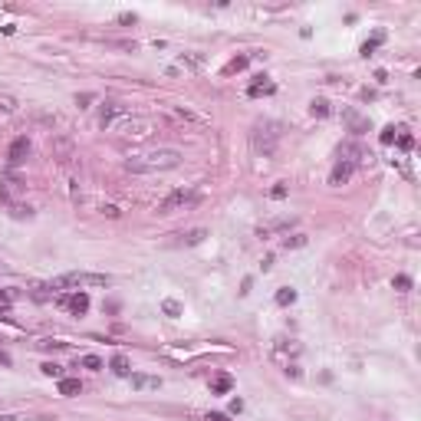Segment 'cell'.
<instances>
[{
    "label": "cell",
    "mask_w": 421,
    "mask_h": 421,
    "mask_svg": "<svg viewBox=\"0 0 421 421\" xmlns=\"http://www.w3.org/2000/svg\"><path fill=\"white\" fill-rule=\"evenodd\" d=\"M254 148L260 152L263 158H270L277 152V132H273V125H257L254 132Z\"/></svg>",
    "instance_id": "5"
},
{
    "label": "cell",
    "mask_w": 421,
    "mask_h": 421,
    "mask_svg": "<svg viewBox=\"0 0 421 421\" xmlns=\"http://www.w3.org/2000/svg\"><path fill=\"white\" fill-rule=\"evenodd\" d=\"M231 411H234V415H240V411H244V401L234 398V401H231Z\"/></svg>",
    "instance_id": "39"
},
{
    "label": "cell",
    "mask_w": 421,
    "mask_h": 421,
    "mask_svg": "<svg viewBox=\"0 0 421 421\" xmlns=\"http://www.w3.org/2000/svg\"><path fill=\"white\" fill-rule=\"evenodd\" d=\"M53 158H59V161H73V142H69L66 135H56L53 138Z\"/></svg>",
    "instance_id": "9"
},
{
    "label": "cell",
    "mask_w": 421,
    "mask_h": 421,
    "mask_svg": "<svg viewBox=\"0 0 421 421\" xmlns=\"http://www.w3.org/2000/svg\"><path fill=\"white\" fill-rule=\"evenodd\" d=\"M132 388H138V392H155V388H161V378H158V375H142V372H135V375H132Z\"/></svg>",
    "instance_id": "10"
},
{
    "label": "cell",
    "mask_w": 421,
    "mask_h": 421,
    "mask_svg": "<svg viewBox=\"0 0 421 421\" xmlns=\"http://www.w3.org/2000/svg\"><path fill=\"white\" fill-rule=\"evenodd\" d=\"M247 92H250V96H263V92H273V86H270V82H254Z\"/></svg>",
    "instance_id": "26"
},
{
    "label": "cell",
    "mask_w": 421,
    "mask_h": 421,
    "mask_svg": "<svg viewBox=\"0 0 421 421\" xmlns=\"http://www.w3.org/2000/svg\"><path fill=\"white\" fill-rule=\"evenodd\" d=\"M293 299H296V289H289V287L277 289V303H280V306H289Z\"/></svg>",
    "instance_id": "23"
},
{
    "label": "cell",
    "mask_w": 421,
    "mask_h": 421,
    "mask_svg": "<svg viewBox=\"0 0 421 421\" xmlns=\"http://www.w3.org/2000/svg\"><path fill=\"white\" fill-rule=\"evenodd\" d=\"M247 63H250L247 56H237V59H234V63H231V66H227V73H237V69H244Z\"/></svg>",
    "instance_id": "33"
},
{
    "label": "cell",
    "mask_w": 421,
    "mask_h": 421,
    "mask_svg": "<svg viewBox=\"0 0 421 421\" xmlns=\"http://www.w3.org/2000/svg\"><path fill=\"white\" fill-rule=\"evenodd\" d=\"M395 289H401V293H405V289H411V277L398 273V277H395Z\"/></svg>",
    "instance_id": "31"
},
{
    "label": "cell",
    "mask_w": 421,
    "mask_h": 421,
    "mask_svg": "<svg viewBox=\"0 0 421 421\" xmlns=\"http://www.w3.org/2000/svg\"><path fill=\"white\" fill-rule=\"evenodd\" d=\"M352 171H355V165H349V161H336L333 175H329V184H345V181L352 178Z\"/></svg>",
    "instance_id": "11"
},
{
    "label": "cell",
    "mask_w": 421,
    "mask_h": 421,
    "mask_svg": "<svg viewBox=\"0 0 421 421\" xmlns=\"http://www.w3.org/2000/svg\"><path fill=\"white\" fill-rule=\"evenodd\" d=\"M112 132L122 135V138H132V142H138V138H148V135L155 132V122H152V119H145V115H125L122 122L112 125Z\"/></svg>",
    "instance_id": "2"
},
{
    "label": "cell",
    "mask_w": 421,
    "mask_h": 421,
    "mask_svg": "<svg viewBox=\"0 0 421 421\" xmlns=\"http://www.w3.org/2000/svg\"><path fill=\"white\" fill-rule=\"evenodd\" d=\"M382 40H385V33L378 30V33L372 36V40H366V43H362V56H372V53H375V46L382 43Z\"/></svg>",
    "instance_id": "22"
},
{
    "label": "cell",
    "mask_w": 421,
    "mask_h": 421,
    "mask_svg": "<svg viewBox=\"0 0 421 421\" xmlns=\"http://www.w3.org/2000/svg\"><path fill=\"white\" fill-rule=\"evenodd\" d=\"M26 155H30V138H17V142L10 145V165L26 161Z\"/></svg>",
    "instance_id": "12"
},
{
    "label": "cell",
    "mask_w": 421,
    "mask_h": 421,
    "mask_svg": "<svg viewBox=\"0 0 421 421\" xmlns=\"http://www.w3.org/2000/svg\"><path fill=\"white\" fill-rule=\"evenodd\" d=\"M194 201V191L191 188H178V191H171L161 204H158V214H175V210H184Z\"/></svg>",
    "instance_id": "4"
},
{
    "label": "cell",
    "mask_w": 421,
    "mask_h": 421,
    "mask_svg": "<svg viewBox=\"0 0 421 421\" xmlns=\"http://www.w3.org/2000/svg\"><path fill=\"white\" fill-rule=\"evenodd\" d=\"M161 310H165L168 316H181V303H178V299H165V303H161Z\"/></svg>",
    "instance_id": "25"
},
{
    "label": "cell",
    "mask_w": 421,
    "mask_h": 421,
    "mask_svg": "<svg viewBox=\"0 0 421 421\" xmlns=\"http://www.w3.org/2000/svg\"><path fill=\"white\" fill-rule=\"evenodd\" d=\"M349 122H352V132H355V135H362V132L368 129L366 119H359V115H352V112H349Z\"/></svg>",
    "instance_id": "24"
},
{
    "label": "cell",
    "mask_w": 421,
    "mask_h": 421,
    "mask_svg": "<svg viewBox=\"0 0 421 421\" xmlns=\"http://www.w3.org/2000/svg\"><path fill=\"white\" fill-rule=\"evenodd\" d=\"M17 191H20V181H17V178H0V198L3 201H13Z\"/></svg>",
    "instance_id": "13"
},
{
    "label": "cell",
    "mask_w": 421,
    "mask_h": 421,
    "mask_svg": "<svg viewBox=\"0 0 421 421\" xmlns=\"http://www.w3.org/2000/svg\"><path fill=\"white\" fill-rule=\"evenodd\" d=\"M112 280L105 273H63V277H56L50 287L53 289H66V287H109Z\"/></svg>",
    "instance_id": "3"
},
{
    "label": "cell",
    "mask_w": 421,
    "mask_h": 421,
    "mask_svg": "<svg viewBox=\"0 0 421 421\" xmlns=\"http://www.w3.org/2000/svg\"><path fill=\"white\" fill-rule=\"evenodd\" d=\"M109 368H112V372H115V375H129V359H125L122 352H119V355H112Z\"/></svg>",
    "instance_id": "19"
},
{
    "label": "cell",
    "mask_w": 421,
    "mask_h": 421,
    "mask_svg": "<svg viewBox=\"0 0 421 421\" xmlns=\"http://www.w3.org/2000/svg\"><path fill=\"white\" fill-rule=\"evenodd\" d=\"M270 198H277V201H280V198H287V188H283V184H277V188L270 191Z\"/></svg>",
    "instance_id": "36"
},
{
    "label": "cell",
    "mask_w": 421,
    "mask_h": 421,
    "mask_svg": "<svg viewBox=\"0 0 421 421\" xmlns=\"http://www.w3.org/2000/svg\"><path fill=\"white\" fill-rule=\"evenodd\" d=\"M0 109L3 112H17V102H13L10 96H0Z\"/></svg>",
    "instance_id": "34"
},
{
    "label": "cell",
    "mask_w": 421,
    "mask_h": 421,
    "mask_svg": "<svg viewBox=\"0 0 421 421\" xmlns=\"http://www.w3.org/2000/svg\"><path fill=\"white\" fill-rule=\"evenodd\" d=\"M102 214H105V217H119V214H122V210L115 208V204H102Z\"/></svg>",
    "instance_id": "35"
},
{
    "label": "cell",
    "mask_w": 421,
    "mask_h": 421,
    "mask_svg": "<svg viewBox=\"0 0 421 421\" xmlns=\"http://www.w3.org/2000/svg\"><path fill=\"white\" fill-rule=\"evenodd\" d=\"M43 375H50V378H63V368L56 366V362H46V366H43Z\"/></svg>",
    "instance_id": "27"
},
{
    "label": "cell",
    "mask_w": 421,
    "mask_h": 421,
    "mask_svg": "<svg viewBox=\"0 0 421 421\" xmlns=\"http://www.w3.org/2000/svg\"><path fill=\"white\" fill-rule=\"evenodd\" d=\"M125 115H132V112L125 109V105H119V102H109V105H102L99 125H102V129H112V125H115V122H122Z\"/></svg>",
    "instance_id": "7"
},
{
    "label": "cell",
    "mask_w": 421,
    "mask_h": 421,
    "mask_svg": "<svg viewBox=\"0 0 421 421\" xmlns=\"http://www.w3.org/2000/svg\"><path fill=\"white\" fill-rule=\"evenodd\" d=\"M13 217H33V208H23V204H13Z\"/></svg>",
    "instance_id": "32"
},
{
    "label": "cell",
    "mask_w": 421,
    "mask_h": 421,
    "mask_svg": "<svg viewBox=\"0 0 421 421\" xmlns=\"http://www.w3.org/2000/svg\"><path fill=\"white\" fill-rule=\"evenodd\" d=\"M82 392V385H79V378H59V395H66V398H73V395H79Z\"/></svg>",
    "instance_id": "14"
},
{
    "label": "cell",
    "mask_w": 421,
    "mask_h": 421,
    "mask_svg": "<svg viewBox=\"0 0 421 421\" xmlns=\"http://www.w3.org/2000/svg\"><path fill=\"white\" fill-rule=\"evenodd\" d=\"M395 138H398V129H395V125H388L385 132H382V145H392Z\"/></svg>",
    "instance_id": "29"
},
{
    "label": "cell",
    "mask_w": 421,
    "mask_h": 421,
    "mask_svg": "<svg viewBox=\"0 0 421 421\" xmlns=\"http://www.w3.org/2000/svg\"><path fill=\"white\" fill-rule=\"evenodd\" d=\"M76 102H79V109H86L89 102H92V96H89V92H82V96H76Z\"/></svg>",
    "instance_id": "37"
},
{
    "label": "cell",
    "mask_w": 421,
    "mask_h": 421,
    "mask_svg": "<svg viewBox=\"0 0 421 421\" xmlns=\"http://www.w3.org/2000/svg\"><path fill=\"white\" fill-rule=\"evenodd\" d=\"M299 352H303V349H299L296 339H277V342H273V359L283 362V366H289V359H296Z\"/></svg>",
    "instance_id": "6"
},
{
    "label": "cell",
    "mask_w": 421,
    "mask_h": 421,
    "mask_svg": "<svg viewBox=\"0 0 421 421\" xmlns=\"http://www.w3.org/2000/svg\"><path fill=\"white\" fill-rule=\"evenodd\" d=\"M283 368H287L289 378H299V375H303V372H299V366H283Z\"/></svg>",
    "instance_id": "38"
},
{
    "label": "cell",
    "mask_w": 421,
    "mask_h": 421,
    "mask_svg": "<svg viewBox=\"0 0 421 421\" xmlns=\"http://www.w3.org/2000/svg\"><path fill=\"white\" fill-rule=\"evenodd\" d=\"M178 66H181V69H201V66H204V56H201V53H181Z\"/></svg>",
    "instance_id": "15"
},
{
    "label": "cell",
    "mask_w": 421,
    "mask_h": 421,
    "mask_svg": "<svg viewBox=\"0 0 421 421\" xmlns=\"http://www.w3.org/2000/svg\"><path fill=\"white\" fill-rule=\"evenodd\" d=\"M0 366H10V355L3 352V349H0Z\"/></svg>",
    "instance_id": "42"
},
{
    "label": "cell",
    "mask_w": 421,
    "mask_h": 421,
    "mask_svg": "<svg viewBox=\"0 0 421 421\" xmlns=\"http://www.w3.org/2000/svg\"><path fill=\"white\" fill-rule=\"evenodd\" d=\"M119 23H125V26H132V23H135V13H122V17H119Z\"/></svg>",
    "instance_id": "40"
},
{
    "label": "cell",
    "mask_w": 421,
    "mask_h": 421,
    "mask_svg": "<svg viewBox=\"0 0 421 421\" xmlns=\"http://www.w3.org/2000/svg\"><path fill=\"white\" fill-rule=\"evenodd\" d=\"M310 112L316 115V119H326V115H329V102H326V99H313L310 102Z\"/></svg>",
    "instance_id": "21"
},
{
    "label": "cell",
    "mask_w": 421,
    "mask_h": 421,
    "mask_svg": "<svg viewBox=\"0 0 421 421\" xmlns=\"http://www.w3.org/2000/svg\"><path fill=\"white\" fill-rule=\"evenodd\" d=\"M59 306H66V310H73L76 316H82V313L89 310V296H86V293H73V296H59Z\"/></svg>",
    "instance_id": "8"
},
{
    "label": "cell",
    "mask_w": 421,
    "mask_h": 421,
    "mask_svg": "<svg viewBox=\"0 0 421 421\" xmlns=\"http://www.w3.org/2000/svg\"><path fill=\"white\" fill-rule=\"evenodd\" d=\"M398 145L405 148V152H408L411 145H415V142H411V135H408V129H398Z\"/></svg>",
    "instance_id": "30"
},
{
    "label": "cell",
    "mask_w": 421,
    "mask_h": 421,
    "mask_svg": "<svg viewBox=\"0 0 421 421\" xmlns=\"http://www.w3.org/2000/svg\"><path fill=\"white\" fill-rule=\"evenodd\" d=\"M82 366L92 368V372H99V368H102V359H99V355H86V359H82Z\"/></svg>",
    "instance_id": "28"
},
{
    "label": "cell",
    "mask_w": 421,
    "mask_h": 421,
    "mask_svg": "<svg viewBox=\"0 0 421 421\" xmlns=\"http://www.w3.org/2000/svg\"><path fill=\"white\" fill-rule=\"evenodd\" d=\"M0 421H17V418H10V415H3V418H0Z\"/></svg>",
    "instance_id": "43"
},
{
    "label": "cell",
    "mask_w": 421,
    "mask_h": 421,
    "mask_svg": "<svg viewBox=\"0 0 421 421\" xmlns=\"http://www.w3.org/2000/svg\"><path fill=\"white\" fill-rule=\"evenodd\" d=\"M181 165V152L178 148H155V152H145V155H132L125 161V168L132 175H155V171H171Z\"/></svg>",
    "instance_id": "1"
},
{
    "label": "cell",
    "mask_w": 421,
    "mask_h": 421,
    "mask_svg": "<svg viewBox=\"0 0 421 421\" xmlns=\"http://www.w3.org/2000/svg\"><path fill=\"white\" fill-rule=\"evenodd\" d=\"M208 421H227V415H221V411H214V415H208Z\"/></svg>",
    "instance_id": "41"
},
{
    "label": "cell",
    "mask_w": 421,
    "mask_h": 421,
    "mask_svg": "<svg viewBox=\"0 0 421 421\" xmlns=\"http://www.w3.org/2000/svg\"><path fill=\"white\" fill-rule=\"evenodd\" d=\"M306 244H310L306 234H289V237H283V247H287V250H296V247H306Z\"/></svg>",
    "instance_id": "18"
},
{
    "label": "cell",
    "mask_w": 421,
    "mask_h": 421,
    "mask_svg": "<svg viewBox=\"0 0 421 421\" xmlns=\"http://www.w3.org/2000/svg\"><path fill=\"white\" fill-rule=\"evenodd\" d=\"M175 115H178V119H188V122H198V125H208V115H198V112H191V109H181V105L175 109Z\"/></svg>",
    "instance_id": "20"
},
{
    "label": "cell",
    "mask_w": 421,
    "mask_h": 421,
    "mask_svg": "<svg viewBox=\"0 0 421 421\" xmlns=\"http://www.w3.org/2000/svg\"><path fill=\"white\" fill-rule=\"evenodd\" d=\"M231 388H234L231 375H217L214 382H210V392H214V395H224V392H231Z\"/></svg>",
    "instance_id": "16"
},
{
    "label": "cell",
    "mask_w": 421,
    "mask_h": 421,
    "mask_svg": "<svg viewBox=\"0 0 421 421\" xmlns=\"http://www.w3.org/2000/svg\"><path fill=\"white\" fill-rule=\"evenodd\" d=\"M208 237V231L204 227H194V231H188V234H181V244H188V247H194V244H201Z\"/></svg>",
    "instance_id": "17"
}]
</instances>
